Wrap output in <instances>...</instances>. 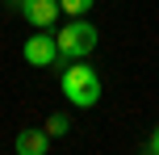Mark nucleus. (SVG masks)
I'll return each instance as SVG.
<instances>
[{
  "mask_svg": "<svg viewBox=\"0 0 159 155\" xmlns=\"http://www.w3.org/2000/svg\"><path fill=\"white\" fill-rule=\"evenodd\" d=\"M59 88L75 109H92L101 101V75L92 71L88 59H67V67L59 71Z\"/></svg>",
  "mask_w": 159,
  "mask_h": 155,
  "instance_id": "nucleus-1",
  "label": "nucleus"
},
{
  "mask_svg": "<svg viewBox=\"0 0 159 155\" xmlns=\"http://www.w3.org/2000/svg\"><path fill=\"white\" fill-rule=\"evenodd\" d=\"M96 42H101L96 25L88 21V17H71V21L59 30V55L63 59H88L96 50Z\"/></svg>",
  "mask_w": 159,
  "mask_h": 155,
  "instance_id": "nucleus-2",
  "label": "nucleus"
},
{
  "mask_svg": "<svg viewBox=\"0 0 159 155\" xmlns=\"http://www.w3.org/2000/svg\"><path fill=\"white\" fill-rule=\"evenodd\" d=\"M59 38L50 30H34L30 38H25V63L30 67H50V63H59Z\"/></svg>",
  "mask_w": 159,
  "mask_h": 155,
  "instance_id": "nucleus-3",
  "label": "nucleus"
},
{
  "mask_svg": "<svg viewBox=\"0 0 159 155\" xmlns=\"http://www.w3.org/2000/svg\"><path fill=\"white\" fill-rule=\"evenodd\" d=\"M13 4L25 13V21H30L34 30H50V25L59 21V13H63L59 0H13Z\"/></svg>",
  "mask_w": 159,
  "mask_h": 155,
  "instance_id": "nucleus-4",
  "label": "nucleus"
},
{
  "mask_svg": "<svg viewBox=\"0 0 159 155\" xmlns=\"http://www.w3.org/2000/svg\"><path fill=\"white\" fill-rule=\"evenodd\" d=\"M13 151L17 155H46L50 151V134L46 130H21L13 139Z\"/></svg>",
  "mask_w": 159,
  "mask_h": 155,
  "instance_id": "nucleus-5",
  "label": "nucleus"
},
{
  "mask_svg": "<svg viewBox=\"0 0 159 155\" xmlns=\"http://www.w3.org/2000/svg\"><path fill=\"white\" fill-rule=\"evenodd\" d=\"M42 130H46L50 139H63V134L71 130V117H67V113H50V117H46V126H42Z\"/></svg>",
  "mask_w": 159,
  "mask_h": 155,
  "instance_id": "nucleus-6",
  "label": "nucleus"
},
{
  "mask_svg": "<svg viewBox=\"0 0 159 155\" xmlns=\"http://www.w3.org/2000/svg\"><path fill=\"white\" fill-rule=\"evenodd\" d=\"M59 8H63L67 17H84L88 8H92V0H59Z\"/></svg>",
  "mask_w": 159,
  "mask_h": 155,
  "instance_id": "nucleus-7",
  "label": "nucleus"
},
{
  "mask_svg": "<svg viewBox=\"0 0 159 155\" xmlns=\"http://www.w3.org/2000/svg\"><path fill=\"white\" fill-rule=\"evenodd\" d=\"M147 151H151V155H159V126H155V134H151V139H147Z\"/></svg>",
  "mask_w": 159,
  "mask_h": 155,
  "instance_id": "nucleus-8",
  "label": "nucleus"
}]
</instances>
